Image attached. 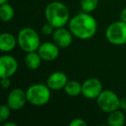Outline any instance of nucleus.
Returning <instances> with one entry per match:
<instances>
[{
	"label": "nucleus",
	"mask_w": 126,
	"mask_h": 126,
	"mask_svg": "<svg viewBox=\"0 0 126 126\" xmlns=\"http://www.w3.org/2000/svg\"><path fill=\"white\" fill-rule=\"evenodd\" d=\"M119 108L121 110H126V97L125 98H120V104H119Z\"/></svg>",
	"instance_id": "obj_24"
},
{
	"label": "nucleus",
	"mask_w": 126,
	"mask_h": 126,
	"mask_svg": "<svg viewBox=\"0 0 126 126\" xmlns=\"http://www.w3.org/2000/svg\"><path fill=\"white\" fill-rule=\"evenodd\" d=\"M42 59L37 51L29 52L26 54L24 58L25 66L30 70H36L41 67Z\"/></svg>",
	"instance_id": "obj_14"
},
{
	"label": "nucleus",
	"mask_w": 126,
	"mask_h": 126,
	"mask_svg": "<svg viewBox=\"0 0 126 126\" xmlns=\"http://www.w3.org/2000/svg\"><path fill=\"white\" fill-rule=\"evenodd\" d=\"M14 8L8 3L0 4V19L4 23L11 21L14 17Z\"/></svg>",
	"instance_id": "obj_17"
},
{
	"label": "nucleus",
	"mask_w": 126,
	"mask_h": 126,
	"mask_svg": "<svg viewBox=\"0 0 126 126\" xmlns=\"http://www.w3.org/2000/svg\"><path fill=\"white\" fill-rule=\"evenodd\" d=\"M103 91V85L97 78H89L82 83L81 94L88 99H96Z\"/></svg>",
	"instance_id": "obj_7"
},
{
	"label": "nucleus",
	"mask_w": 126,
	"mask_h": 126,
	"mask_svg": "<svg viewBox=\"0 0 126 126\" xmlns=\"http://www.w3.org/2000/svg\"><path fill=\"white\" fill-rule=\"evenodd\" d=\"M11 79L10 78H1V86L4 89H7L11 86Z\"/></svg>",
	"instance_id": "obj_22"
},
{
	"label": "nucleus",
	"mask_w": 126,
	"mask_h": 126,
	"mask_svg": "<svg viewBox=\"0 0 126 126\" xmlns=\"http://www.w3.org/2000/svg\"><path fill=\"white\" fill-rule=\"evenodd\" d=\"M18 45L17 37L8 32L2 33L0 35V49L4 53H10Z\"/></svg>",
	"instance_id": "obj_13"
},
{
	"label": "nucleus",
	"mask_w": 126,
	"mask_h": 126,
	"mask_svg": "<svg viewBox=\"0 0 126 126\" xmlns=\"http://www.w3.org/2000/svg\"><path fill=\"white\" fill-rule=\"evenodd\" d=\"M67 81H68V79H67V74L63 72L56 71V72L52 73L48 76L46 84L51 90L56 91V90L64 89Z\"/></svg>",
	"instance_id": "obj_12"
},
{
	"label": "nucleus",
	"mask_w": 126,
	"mask_h": 126,
	"mask_svg": "<svg viewBox=\"0 0 126 126\" xmlns=\"http://www.w3.org/2000/svg\"><path fill=\"white\" fill-rule=\"evenodd\" d=\"M119 18L122 22H124L126 23V7L124 8V9L121 11L120 15H119Z\"/></svg>",
	"instance_id": "obj_23"
},
{
	"label": "nucleus",
	"mask_w": 126,
	"mask_h": 126,
	"mask_svg": "<svg viewBox=\"0 0 126 126\" xmlns=\"http://www.w3.org/2000/svg\"><path fill=\"white\" fill-rule=\"evenodd\" d=\"M3 125L4 126H17V124H16V123H14V122H8V121H6V122H4V124H3Z\"/></svg>",
	"instance_id": "obj_25"
},
{
	"label": "nucleus",
	"mask_w": 126,
	"mask_h": 126,
	"mask_svg": "<svg viewBox=\"0 0 126 126\" xmlns=\"http://www.w3.org/2000/svg\"><path fill=\"white\" fill-rule=\"evenodd\" d=\"M18 69V62L12 55L4 54L0 57V77L11 78Z\"/></svg>",
	"instance_id": "obj_8"
},
{
	"label": "nucleus",
	"mask_w": 126,
	"mask_h": 126,
	"mask_svg": "<svg viewBox=\"0 0 126 126\" xmlns=\"http://www.w3.org/2000/svg\"><path fill=\"white\" fill-rule=\"evenodd\" d=\"M45 18L55 29L64 27L70 20V11L65 4L60 1L50 2L45 8Z\"/></svg>",
	"instance_id": "obj_2"
},
{
	"label": "nucleus",
	"mask_w": 126,
	"mask_h": 126,
	"mask_svg": "<svg viewBox=\"0 0 126 126\" xmlns=\"http://www.w3.org/2000/svg\"><path fill=\"white\" fill-rule=\"evenodd\" d=\"M27 102L26 91H23L21 88H14L7 96V105L12 110H21Z\"/></svg>",
	"instance_id": "obj_9"
},
{
	"label": "nucleus",
	"mask_w": 126,
	"mask_h": 126,
	"mask_svg": "<svg viewBox=\"0 0 126 126\" xmlns=\"http://www.w3.org/2000/svg\"><path fill=\"white\" fill-rule=\"evenodd\" d=\"M96 100L98 107L104 112L110 113L113 110L120 109V98L111 90H103Z\"/></svg>",
	"instance_id": "obj_6"
},
{
	"label": "nucleus",
	"mask_w": 126,
	"mask_h": 126,
	"mask_svg": "<svg viewBox=\"0 0 126 126\" xmlns=\"http://www.w3.org/2000/svg\"><path fill=\"white\" fill-rule=\"evenodd\" d=\"M69 125L70 126H86L87 125V123L82 118H74L70 123H69Z\"/></svg>",
	"instance_id": "obj_21"
},
{
	"label": "nucleus",
	"mask_w": 126,
	"mask_h": 126,
	"mask_svg": "<svg viewBox=\"0 0 126 126\" xmlns=\"http://www.w3.org/2000/svg\"><path fill=\"white\" fill-rule=\"evenodd\" d=\"M73 36L74 35L70 31V30L61 27V28H57L54 30L52 35V39L53 42L59 47L66 48L72 44Z\"/></svg>",
	"instance_id": "obj_10"
},
{
	"label": "nucleus",
	"mask_w": 126,
	"mask_h": 126,
	"mask_svg": "<svg viewBox=\"0 0 126 126\" xmlns=\"http://www.w3.org/2000/svg\"><path fill=\"white\" fill-rule=\"evenodd\" d=\"M69 30L74 36L80 40H89L97 33L98 23L91 13L80 12L69 20Z\"/></svg>",
	"instance_id": "obj_1"
},
{
	"label": "nucleus",
	"mask_w": 126,
	"mask_h": 126,
	"mask_svg": "<svg viewBox=\"0 0 126 126\" xmlns=\"http://www.w3.org/2000/svg\"><path fill=\"white\" fill-rule=\"evenodd\" d=\"M16 37L18 46L25 53L37 51L41 45V38L38 33L30 27L21 29Z\"/></svg>",
	"instance_id": "obj_4"
},
{
	"label": "nucleus",
	"mask_w": 126,
	"mask_h": 126,
	"mask_svg": "<svg viewBox=\"0 0 126 126\" xmlns=\"http://www.w3.org/2000/svg\"><path fill=\"white\" fill-rule=\"evenodd\" d=\"M106 40L115 46L126 44V23L121 20L111 23L105 30Z\"/></svg>",
	"instance_id": "obj_5"
},
{
	"label": "nucleus",
	"mask_w": 126,
	"mask_h": 126,
	"mask_svg": "<svg viewBox=\"0 0 126 126\" xmlns=\"http://www.w3.org/2000/svg\"><path fill=\"white\" fill-rule=\"evenodd\" d=\"M105 1H111V0H105Z\"/></svg>",
	"instance_id": "obj_27"
},
{
	"label": "nucleus",
	"mask_w": 126,
	"mask_h": 126,
	"mask_svg": "<svg viewBox=\"0 0 126 126\" xmlns=\"http://www.w3.org/2000/svg\"><path fill=\"white\" fill-rule=\"evenodd\" d=\"M65 93H67L68 96L71 97H76L81 94V91H82V84L79 83V81L76 80H68L67 85L64 87Z\"/></svg>",
	"instance_id": "obj_16"
},
{
	"label": "nucleus",
	"mask_w": 126,
	"mask_h": 126,
	"mask_svg": "<svg viewBox=\"0 0 126 126\" xmlns=\"http://www.w3.org/2000/svg\"><path fill=\"white\" fill-rule=\"evenodd\" d=\"M5 3H8V0H0V4H5Z\"/></svg>",
	"instance_id": "obj_26"
},
{
	"label": "nucleus",
	"mask_w": 126,
	"mask_h": 126,
	"mask_svg": "<svg viewBox=\"0 0 126 126\" xmlns=\"http://www.w3.org/2000/svg\"><path fill=\"white\" fill-rule=\"evenodd\" d=\"M79 5L83 12L92 13L98 7V0H80Z\"/></svg>",
	"instance_id": "obj_18"
},
{
	"label": "nucleus",
	"mask_w": 126,
	"mask_h": 126,
	"mask_svg": "<svg viewBox=\"0 0 126 126\" xmlns=\"http://www.w3.org/2000/svg\"><path fill=\"white\" fill-rule=\"evenodd\" d=\"M126 124V117L124 112L117 109L110 112L107 117V124L110 126H123Z\"/></svg>",
	"instance_id": "obj_15"
},
{
	"label": "nucleus",
	"mask_w": 126,
	"mask_h": 126,
	"mask_svg": "<svg viewBox=\"0 0 126 126\" xmlns=\"http://www.w3.org/2000/svg\"><path fill=\"white\" fill-rule=\"evenodd\" d=\"M28 103L34 106H43L48 103L51 98V89L47 84L36 83L28 87L26 90Z\"/></svg>",
	"instance_id": "obj_3"
},
{
	"label": "nucleus",
	"mask_w": 126,
	"mask_h": 126,
	"mask_svg": "<svg viewBox=\"0 0 126 126\" xmlns=\"http://www.w3.org/2000/svg\"><path fill=\"white\" fill-rule=\"evenodd\" d=\"M11 109L8 105H2L0 106V123L4 124V122L8 121L10 116H11Z\"/></svg>",
	"instance_id": "obj_19"
},
{
	"label": "nucleus",
	"mask_w": 126,
	"mask_h": 126,
	"mask_svg": "<svg viewBox=\"0 0 126 126\" xmlns=\"http://www.w3.org/2000/svg\"><path fill=\"white\" fill-rule=\"evenodd\" d=\"M54 30H55V28L51 23H47V22L46 23H44L42 28H41V31H42V35H52Z\"/></svg>",
	"instance_id": "obj_20"
},
{
	"label": "nucleus",
	"mask_w": 126,
	"mask_h": 126,
	"mask_svg": "<svg viewBox=\"0 0 126 126\" xmlns=\"http://www.w3.org/2000/svg\"><path fill=\"white\" fill-rule=\"evenodd\" d=\"M60 47L54 42H45L41 43L37 52L42 61H53L58 58L60 54Z\"/></svg>",
	"instance_id": "obj_11"
}]
</instances>
